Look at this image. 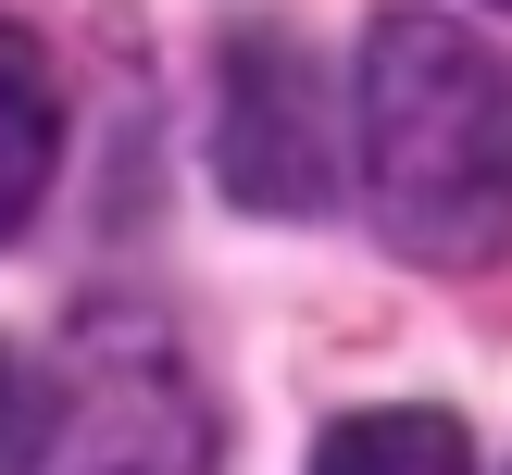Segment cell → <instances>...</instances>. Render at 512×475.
<instances>
[{"label": "cell", "instance_id": "6", "mask_svg": "<svg viewBox=\"0 0 512 475\" xmlns=\"http://www.w3.org/2000/svg\"><path fill=\"white\" fill-rule=\"evenodd\" d=\"M13 450H25V363L0 350V463H13Z\"/></svg>", "mask_w": 512, "mask_h": 475}, {"label": "cell", "instance_id": "5", "mask_svg": "<svg viewBox=\"0 0 512 475\" xmlns=\"http://www.w3.org/2000/svg\"><path fill=\"white\" fill-rule=\"evenodd\" d=\"M313 475H475V438L450 413H425V400H400V413H350L313 438Z\"/></svg>", "mask_w": 512, "mask_h": 475}, {"label": "cell", "instance_id": "1", "mask_svg": "<svg viewBox=\"0 0 512 475\" xmlns=\"http://www.w3.org/2000/svg\"><path fill=\"white\" fill-rule=\"evenodd\" d=\"M363 213L400 263L475 275L512 238V63L450 13H388L363 38Z\"/></svg>", "mask_w": 512, "mask_h": 475}, {"label": "cell", "instance_id": "3", "mask_svg": "<svg viewBox=\"0 0 512 475\" xmlns=\"http://www.w3.org/2000/svg\"><path fill=\"white\" fill-rule=\"evenodd\" d=\"M213 175L238 213H325L338 200V100L288 25H238L213 63Z\"/></svg>", "mask_w": 512, "mask_h": 475}, {"label": "cell", "instance_id": "2", "mask_svg": "<svg viewBox=\"0 0 512 475\" xmlns=\"http://www.w3.org/2000/svg\"><path fill=\"white\" fill-rule=\"evenodd\" d=\"M225 425L188 375L163 313H88L63 350V388L25 400V475H213Z\"/></svg>", "mask_w": 512, "mask_h": 475}, {"label": "cell", "instance_id": "4", "mask_svg": "<svg viewBox=\"0 0 512 475\" xmlns=\"http://www.w3.org/2000/svg\"><path fill=\"white\" fill-rule=\"evenodd\" d=\"M63 163V88H50V50L25 25H0V238H25Z\"/></svg>", "mask_w": 512, "mask_h": 475}]
</instances>
